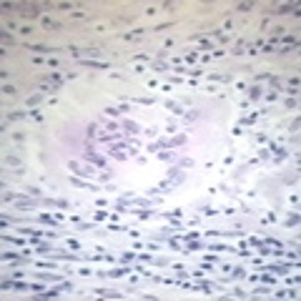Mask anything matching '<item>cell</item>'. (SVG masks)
Wrapping results in <instances>:
<instances>
[{
  "label": "cell",
  "mask_w": 301,
  "mask_h": 301,
  "mask_svg": "<svg viewBox=\"0 0 301 301\" xmlns=\"http://www.w3.org/2000/svg\"><path fill=\"white\" fill-rule=\"evenodd\" d=\"M85 158H88L90 163H96V166H105V161H103L101 156H96V153H90V150H85Z\"/></svg>",
  "instance_id": "6da1fadb"
},
{
  "label": "cell",
  "mask_w": 301,
  "mask_h": 301,
  "mask_svg": "<svg viewBox=\"0 0 301 301\" xmlns=\"http://www.w3.org/2000/svg\"><path fill=\"white\" fill-rule=\"evenodd\" d=\"M123 128L128 130V133H141V128H138L133 121H123Z\"/></svg>",
  "instance_id": "7a4b0ae2"
},
{
  "label": "cell",
  "mask_w": 301,
  "mask_h": 301,
  "mask_svg": "<svg viewBox=\"0 0 301 301\" xmlns=\"http://www.w3.org/2000/svg\"><path fill=\"white\" fill-rule=\"evenodd\" d=\"M5 166H15V168H23V166H20V158H15V156H5Z\"/></svg>",
  "instance_id": "3957f363"
},
{
  "label": "cell",
  "mask_w": 301,
  "mask_h": 301,
  "mask_svg": "<svg viewBox=\"0 0 301 301\" xmlns=\"http://www.w3.org/2000/svg\"><path fill=\"white\" fill-rule=\"evenodd\" d=\"M28 50H35V53H50V48H45V45H28Z\"/></svg>",
  "instance_id": "277c9868"
},
{
  "label": "cell",
  "mask_w": 301,
  "mask_h": 301,
  "mask_svg": "<svg viewBox=\"0 0 301 301\" xmlns=\"http://www.w3.org/2000/svg\"><path fill=\"white\" fill-rule=\"evenodd\" d=\"M23 116H25L23 110H18V113H8V121H20Z\"/></svg>",
  "instance_id": "5b68a950"
},
{
  "label": "cell",
  "mask_w": 301,
  "mask_h": 301,
  "mask_svg": "<svg viewBox=\"0 0 301 301\" xmlns=\"http://www.w3.org/2000/svg\"><path fill=\"white\" fill-rule=\"evenodd\" d=\"M183 141H186V136H176L173 141H168V146H181Z\"/></svg>",
  "instance_id": "8992f818"
},
{
  "label": "cell",
  "mask_w": 301,
  "mask_h": 301,
  "mask_svg": "<svg viewBox=\"0 0 301 301\" xmlns=\"http://www.w3.org/2000/svg\"><path fill=\"white\" fill-rule=\"evenodd\" d=\"M25 191H28L30 196H40V188H35V186H28V188H25Z\"/></svg>",
  "instance_id": "52a82bcc"
},
{
  "label": "cell",
  "mask_w": 301,
  "mask_h": 301,
  "mask_svg": "<svg viewBox=\"0 0 301 301\" xmlns=\"http://www.w3.org/2000/svg\"><path fill=\"white\" fill-rule=\"evenodd\" d=\"M166 105H168V108H171V110H173V113H183V110H181V105H176V103H171V101H168V103H166Z\"/></svg>",
  "instance_id": "ba28073f"
},
{
  "label": "cell",
  "mask_w": 301,
  "mask_h": 301,
  "mask_svg": "<svg viewBox=\"0 0 301 301\" xmlns=\"http://www.w3.org/2000/svg\"><path fill=\"white\" fill-rule=\"evenodd\" d=\"M3 93H5V96H15V88H13V85H5Z\"/></svg>",
  "instance_id": "9c48e42d"
},
{
  "label": "cell",
  "mask_w": 301,
  "mask_h": 301,
  "mask_svg": "<svg viewBox=\"0 0 301 301\" xmlns=\"http://www.w3.org/2000/svg\"><path fill=\"white\" fill-rule=\"evenodd\" d=\"M40 103V96H33V98H28V105H38Z\"/></svg>",
  "instance_id": "30bf717a"
},
{
  "label": "cell",
  "mask_w": 301,
  "mask_h": 301,
  "mask_svg": "<svg viewBox=\"0 0 301 301\" xmlns=\"http://www.w3.org/2000/svg\"><path fill=\"white\" fill-rule=\"evenodd\" d=\"M238 10H243V13H246V10H251V3H241V5H238Z\"/></svg>",
  "instance_id": "8fae6325"
},
{
  "label": "cell",
  "mask_w": 301,
  "mask_h": 301,
  "mask_svg": "<svg viewBox=\"0 0 301 301\" xmlns=\"http://www.w3.org/2000/svg\"><path fill=\"white\" fill-rule=\"evenodd\" d=\"M261 96V88H251V98H258Z\"/></svg>",
  "instance_id": "7c38bea8"
}]
</instances>
